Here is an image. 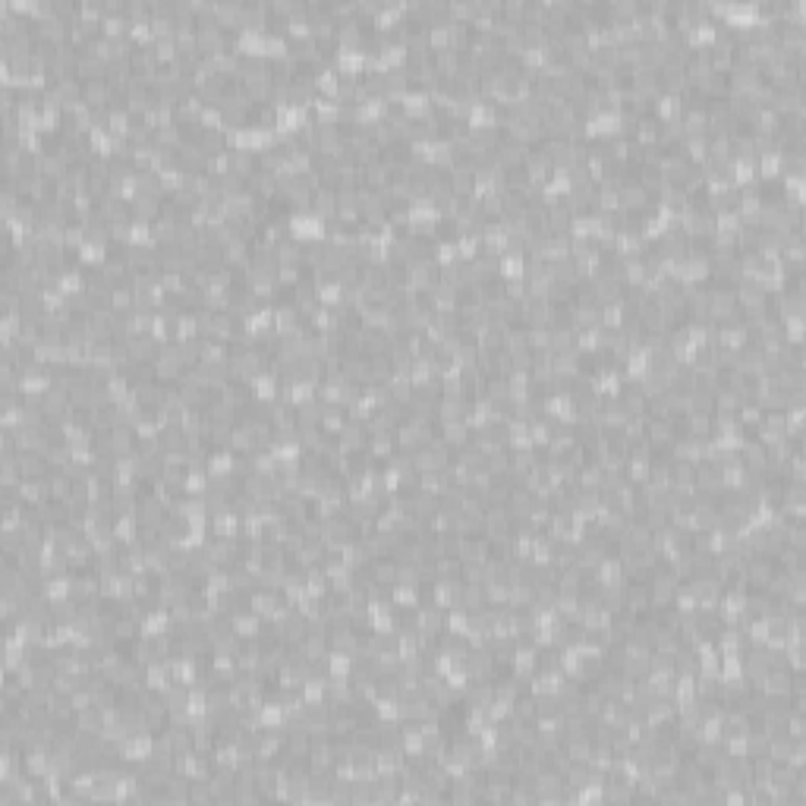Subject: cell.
<instances>
[{
	"mask_svg": "<svg viewBox=\"0 0 806 806\" xmlns=\"http://www.w3.org/2000/svg\"><path fill=\"white\" fill-rule=\"evenodd\" d=\"M111 98H113V88H111L108 79H86L82 82V101H86L92 111H98V108L104 111Z\"/></svg>",
	"mask_w": 806,
	"mask_h": 806,
	"instance_id": "obj_1",
	"label": "cell"
},
{
	"mask_svg": "<svg viewBox=\"0 0 806 806\" xmlns=\"http://www.w3.org/2000/svg\"><path fill=\"white\" fill-rule=\"evenodd\" d=\"M243 16H246V4H240V0L215 4V22L220 29H243Z\"/></svg>",
	"mask_w": 806,
	"mask_h": 806,
	"instance_id": "obj_2",
	"label": "cell"
},
{
	"mask_svg": "<svg viewBox=\"0 0 806 806\" xmlns=\"http://www.w3.org/2000/svg\"><path fill=\"white\" fill-rule=\"evenodd\" d=\"M683 108H687V104H683L680 95H668V92H665V95L655 98V120H658L661 126H665V123H678Z\"/></svg>",
	"mask_w": 806,
	"mask_h": 806,
	"instance_id": "obj_3",
	"label": "cell"
},
{
	"mask_svg": "<svg viewBox=\"0 0 806 806\" xmlns=\"http://www.w3.org/2000/svg\"><path fill=\"white\" fill-rule=\"evenodd\" d=\"M649 205V189L640 186L636 180H630V183L621 186V208H646Z\"/></svg>",
	"mask_w": 806,
	"mask_h": 806,
	"instance_id": "obj_4",
	"label": "cell"
},
{
	"mask_svg": "<svg viewBox=\"0 0 806 806\" xmlns=\"http://www.w3.org/2000/svg\"><path fill=\"white\" fill-rule=\"evenodd\" d=\"M718 605H721V618L731 621V623L740 618V614H747V596H743L740 589H734V592H728V596H721Z\"/></svg>",
	"mask_w": 806,
	"mask_h": 806,
	"instance_id": "obj_5",
	"label": "cell"
},
{
	"mask_svg": "<svg viewBox=\"0 0 806 806\" xmlns=\"http://www.w3.org/2000/svg\"><path fill=\"white\" fill-rule=\"evenodd\" d=\"M205 554H208V558L215 561L218 567H227L230 561H237L240 549H237V542H233V539H218L215 545H208V549H205Z\"/></svg>",
	"mask_w": 806,
	"mask_h": 806,
	"instance_id": "obj_6",
	"label": "cell"
},
{
	"mask_svg": "<svg viewBox=\"0 0 806 806\" xmlns=\"http://www.w3.org/2000/svg\"><path fill=\"white\" fill-rule=\"evenodd\" d=\"M646 441L655 444V447L674 444V425H671V419H652L649 429H646Z\"/></svg>",
	"mask_w": 806,
	"mask_h": 806,
	"instance_id": "obj_7",
	"label": "cell"
},
{
	"mask_svg": "<svg viewBox=\"0 0 806 806\" xmlns=\"http://www.w3.org/2000/svg\"><path fill=\"white\" fill-rule=\"evenodd\" d=\"M511 665H514V671H516V678H529V671L532 668L539 665V649L536 646H523V649H516L514 655H511Z\"/></svg>",
	"mask_w": 806,
	"mask_h": 806,
	"instance_id": "obj_8",
	"label": "cell"
},
{
	"mask_svg": "<svg viewBox=\"0 0 806 806\" xmlns=\"http://www.w3.org/2000/svg\"><path fill=\"white\" fill-rule=\"evenodd\" d=\"M230 627L237 636H258V614L255 611H233L230 614Z\"/></svg>",
	"mask_w": 806,
	"mask_h": 806,
	"instance_id": "obj_9",
	"label": "cell"
},
{
	"mask_svg": "<svg viewBox=\"0 0 806 806\" xmlns=\"http://www.w3.org/2000/svg\"><path fill=\"white\" fill-rule=\"evenodd\" d=\"M312 79H315V88H318V92H325L328 98H334V95H337V88H340V73L334 70V63L322 66V70H318L315 76H312Z\"/></svg>",
	"mask_w": 806,
	"mask_h": 806,
	"instance_id": "obj_10",
	"label": "cell"
},
{
	"mask_svg": "<svg viewBox=\"0 0 806 806\" xmlns=\"http://www.w3.org/2000/svg\"><path fill=\"white\" fill-rule=\"evenodd\" d=\"M290 227H293V237H306V240H322V237H325L322 220H318V218H302V215H296V218L290 220Z\"/></svg>",
	"mask_w": 806,
	"mask_h": 806,
	"instance_id": "obj_11",
	"label": "cell"
},
{
	"mask_svg": "<svg viewBox=\"0 0 806 806\" xmlns=\"http://www.w3.org/2000/svg\"><path fill=\"white\" fill-rule=\"evenodd\" d=\"M340 561H344V564H347L350 570L362 567V564H366V561H369L366 542H344V549H340Z\"/></svg>",
	"mask_w": 806,
	"mask_h": 806,
	"instance_id": "obj_12",
	"label": "cell"
},
{
	"mask_svg": "<svg viewBox=\"0 0 806 806\" xmlns=\"http://www.w3.org/2000/svg\"><path fill=\"white\" fill-rule=\"evenodd\" d=\"M108 306L113 309V312H133L136 309V293H133V287H113L111 290V296H108Z\"/></svg>",
	"mask_w": 806,
	"mask_h": 806,
	"instance_id": "obj_13",
	"label": "cell"
},
{
	"mask_svg": "<svg viewBox=\"0 0 806 806\" xmlns=\"http://www.w3.org/2000/svg\"><path fill=\"white\" fill-rule=\"evenodd\" d=\"M284 35L300 38V41L312 38V22H309V16H306V10L296 13V16H290V19H284Z\"/></svg>",
	"mask_w": 806,
	"mask_h": 806,
	"instance_id": "obj_14",
	"label": "cell"
},
{
	"mask_svg": "<svg viewBox=\"0 0 806 806\" xmlns=\"http://www.w3.org/2000/svg\"><path fill=\"white\" fill-rule=\"evenodd\" d=\"M466 438H469V425L463 419H451V422L441 425V441H444V444H463Z\"/></svg>",
	"mask_w": 806,
	"mask_h": 806,
	"instance_id": "obj_15",
	"label": "cell"
},
{
	"mask_svg": "<svg viewBox=\"0 0 806 806\" xmlns=\"http://www.w3.org/2000/svg\"><path fill=\"white\" fill-rule=\"evenodd\" d=\"M687 432H690V438H705L712 432V416L699 413V409H690L687 413Z\"/></svg>",
	"mask_w": 806,
	"mask_h": 806,
	"instance_id": "obj_16",
	"label": "cell"
},
{
	"mask_svg": "<svg viewBox=\"0 0 806 806\" xmlns=\"http://www.w3.org/2000/svg\"><path fill=\"white\" fill-rule=\"evenodd\" d=\"M372 576H375V583H382V586L397 583V564L387 561V558H378V564H372Z\"/></svg>",
	"mask_w": 806,
	"mask_h": 806,
	"instance_id": "obj_17",
	"label": "cell"
},
{
	"mask_svg": "<svg viewBox=\"0 0 806 806\" xmlns=\"http://www.w3.org/2000/svg\"><path fill=\"white\" fill-rule=\"evenodd\" d=\"M211 337L215 340H220V344H224V340H230L233 337V318L230 315H224V312H218L215 315V322H211Z\"/></svg>",
	"mask_w": 806,
	"mask_h": 806,
	"instance_id": "obj_18",
	"label": "cell"
},
{
	"mask_svg": "<svg viewBox=\"0 0 806 806\" xmlns=\"http://www.w3.org/2000/svg\"><path fill=\"white\" fill-rule=\"evenodd\" d=\"M369 451H372V457L387 460V457H391V451H394V435H391V432H387V435H372Z\"/></svg>",
	"mask_w": 806,
	"mask_h": 806,
	"instance_id": "obj_19",
	"label": "cell"
},
{
	"mask_svg": "<svg viewBox=\"0 0 806 806\" xmlns=\"http://www.w3.org/2000/svg\"><path fill=\"white\" fill-rule=\"evenodd\" d=\"M416 602H419V592H416V586H409V583H397V586H394V605L413 608Z\"/></svg>",
	"mask_w": 806,
	"mask_h": 806,
	"instance_id": "obj_20",
	"label": "cell"
}]
</instances>
